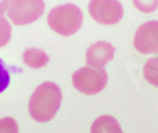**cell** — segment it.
<instances>
[{
	"label": "cell",
	"mask_w": 158,
	"mask_h": 133,
	"mask_svg": "<svg viewBox=\"0 0 158 133\" xmlns=\"http://www.w3.org/2000/svg\"><path fill=\"white\" fill-rule=\"evenodd\" d=\"M90 133H123L120 124L112 116H100L92 124Z\"/></svg>",
	"instance_id": "obj_8"
},
{
	"label": "cell",
	"mask_w": 158,
	"mask_h": 133,
	"mask_svg": "<svg viewBox=\"0 0 158 133\" xmlns=\"http://www.w3.org/2000/svg\"><path fill=\"white\" fill-rule=\"evenodd\" d=\"M10 2H11V0H0V15H3V13L8 10Z\"/></svg>",
	"instance_id": "obj_15"
},
{
	"label": "cell",
	"mask_w": 158,
	"mask_h": 133,
	"mask_svg": "<svg viewBox=\"0 0 158 133\" xmlns=\"http://www.w3.org/2000/svg\"><path fill=\"white\" fill-rule=\"evenodd\" d=\"M89 15L101 25H114L123 18V6L117 0H90Z\"/></svg>",
	"instance_id": "obj_5"
},
{
	"label": "cell",
	"mask_w": 158,
	"mask_h": 133,
	"mask_svg": "<svg viewBox=\"0 0 158 133\" xmlns=\"http://www.w3.org/2000/svg\"><path fill=\"white\" fill-rule=\"evenodd\" d=\"M62 105V90L54 83L40 84L30 97L29 113L36 122H49L56 117Z\"/></svg>",
	"instance_id": "obj_1"
},
{
	"label": "cell",
	"mask_w": 158,
	"mask_h": 133,
	"mask_svg": "<svg viewBox=\"0 0 158 133\" xmlns=\"http://www.w3.org/2000/svg\"><path fill=\"white\" fill-rule=\"evenodd\" d=\"M11 40V25L6 18L0 15V48H3Z\"/></svg>",
	"instance_id": "obj_11"
},
{
	"label": "cell",
	"mask_w": 158,
	"mask_h": 133,
	"mask_svg": "<svg viewBox=\"0 0 158 133\" xmlns=\"http://www.w3.org/2000/svg\"><path fill=\"white\" fill-rule=\"evenodd\" d=\"M10 73H8V70L5 68V65H3V62L0 60V94L10 86Z\"/></svg>",
	"instance_id": "obj_14"
},
{
	"label": "cell",
	"mask_w": 158,
	"mask_h": 133,
	"mask_svg": "<svg viewBox=\"0 0 158 133\" xmlns=\"http://www.w3.org/2000/svg\"><path fill=\"white\" fill-rule=\"evenodd\" d=\"M133 5L142 13H152L158 8V0H133Z\"/></svg>",
	"instance_id": "obj_13"
},
{
	"label": "cell",
	"mask_w": 158,
	"mask_h": 133,
	"mask_svg": "<svg viewBox=\"0 0 158 133\" xmlns=\"http://www.w3.org/2000/svg\"><path fill=\"white\" fill-rule=\"evenodd\" d=\"M22 60L24 63L30 66V68H41L49 62V56L43 49H38V48H29L24 51L22 54Z\"/></svg>",
	"instance_id": "obj_9"
},
{
	"label": "cell",
	"mask_w": 158,
	"mask_h": 133,
	"mask_svg": "<svg viewBox=\"0 0 158 133\" xmlns=\"http://www.w3.org/2000/svg\"><path fill=\"white\" fill-rule=\"evenodd\" d=\"M0 133H19L18 122L13 117L0 119Z\"/></svg>",
	"instance_id": "obj_12"
},
{
	"label": "cell",
	"mask_w": 158,
	"mask_h": 133,
	"mask_svg": "<svg viewBox=\"0 0 158 133\" xmlns=\"http://www.w3.org/2000/svg\"><path fill=\"white\" fill-rule=\"evenodd\" d=\"M8 16L16 25H27L41 18L44 13V0H11Z\"/></svg>",
	"instance_id": "obj_4"
},
{
	"label": "cell",
	"mask_w": 158,
	"mask_h": 133,
	"mask_svg": "<svg viewBox=\"0 0 158 133\" xmlns=\"http://www.w3.org/2000/svg\"><path fill=\"white\" fill-rule=\"evenodd\" d=\"M114 46L108 41H97L94 43L85 52V62L90 66L104 68L112 59H114Z\"/></svg>",
	"instance_id": "obj_7"
},
{
	"label": "cell",
	"mask_w": 158,
	"mask_h": 133,
	"mask_svg": "<svg viewBox=\"0 0 158 133\" xmlns=\"http://www.w3.org/2000/svg\"><path fill=\"white\" fill-rule=\"evenodd\" d=\"M108 84V73L103 68L97 66H82L73 73V86L76 90L85 95H95L106 87Z\"/></svg>",
	"instance_id": "obj_3"
},
{
	"label": "cell",
	"mask_w": 158,
	"mask_h": 133,
	"mask_svg": "<svg viewBox=\"0 0 158 133\" xmlns=\"http://www.w3.org/2000/svg\"><path fill=\"white\" fill-rule=\"evenodd\" d=\"M48 25L59 35L71 36L82 25V11L73 3L59 5L49 11Z\"/></svg>",
	"instance_id": "obj_2"
},
{
	"label": "cell",
	"mask_w": 158,
	"mask_h": 133,
	"mask_svg": "<svg viewBox=\"0 0 158 133\" xmlns=\"http://www.w3.org/2000/svg\"><path fill=\"white\" fill-rule=\"evenodd\" d=\"M142 73H144V78H146V81L149 84L158 87V56L149 59L144 63Z\"/></svg>",
	"instance_id": "obj_10"
},
{
	"label": "cell",
	"mask_w": 158,
	"mask_h": 133,
	"mask_svg": "<svg viewBox=\"0 0 158 133\" xmlns=\"http://www.w3.org/2000/svg\"><path fill=\"white\" fill-rule=\"evenodd\" d=\"M133 45L141 54L158 52V21H149L139 25L133 38Z\"/></svg>",
	"instance_id": "obj_6"
}]
</instances>
